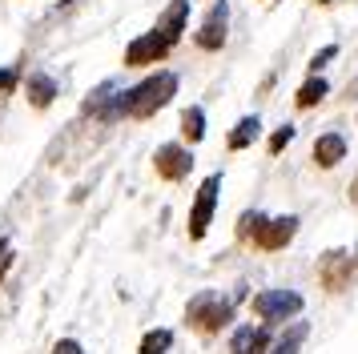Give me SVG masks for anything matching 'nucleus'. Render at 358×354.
Masks as SVG:
<instances>
[{"instance_id":"20e7f679","label":"nucleus","mask_w":358,"mask_h":354,"mask_svg":"<svg viewBox=\"0 0 358 354\" xmlns=\"http://www.w3.org/2000/svg\"><path fill=\"white\" fill-rule=\"evenodd\" d=\"M254 310H258L266 322L294 318V314L302 310V294H294V290H266V294L254 298Z\"/></svg>"},{"instance_id":"f257e3e1","label":"nucleus","mask_w":358,"mask_h":354,"mask_svg":"<svg viewBox=\"0 0 358 354\" xmlns=\"http://www.w3.org/2000/svg\"><path fill=\"white\" fill-rule=\"evenodd\" d=\"M173 93H178V77H173V73H153V77H145L141 85L125 89V93H121V105H125L129 117H149V113H157L162 105H169Z\"/></svg>"},{"instance_id":"6ab92c4d","label":"nucleus","mask_w":358,"mask_h":354,"mask_svg":"<svg viewBox=\"0 0 358 354\" xmlns=\"http://www.w3.org/2000/svg\"><path fill=\"white\" fill-rule=\"evenodd\" d=\"M334 57H338V45H326V48H318V52H314V61H310V69H314V73H322L326 64L334 61Z\"/></svg>"},{"instance_id":"39448f33","label":"nucleus","mask_w":358,"mask_h":354,"mask_svg":"<svg viewBox=\"0 0 358 354\" xmlns=\"http://www.w3.org/2000/svg\"><path fill=\"white\" fill-rule=\"evenodd\" d=\"M169 48H173V45H169L162 32L153 29V32H145V36L129 41V48H125V64H129V69H141V64L165 61V57H169Z\"/></svg>"},{"instance_id":"ddd939ff","label":"nucleus","mask_w":358,"mask_h":354,"mask_svg":"<svg viewBox=\"0 0 358 354\" xmlns=\"http://www.w3.org/2000/svg\"><path fill=\"white\" fill-rule=\"evenodd\" d=\"M326 93H330V85L314 73V77L298 89V97H294V101H298V109H314V105H322V101H326Z\"/></svg>"},{"instance_id":"dca6fc26","label":"nucleus","mask_w":358,"mask_h":354,"mask_svg":"<svg viewBox=\"0 0 358 354\" xmlns=\"http://www.w3.org/2000/svg\"><path fill=\"white\" fill-rule=\"evenodd\" d=\"M306 334H310L306 322H294L290 330H286V334H282V338L274 342V351H270V354H298V346L306 342Z\"/></svg>"},{"instance_id":"9d476101","label":"nucleus","mask_w":358,"mask_h":354,"mask_svg":"<svg viewBox=\"0 0 358 354\" xmlns=\"http://www.w3.org/2000/svg\"><path fill=\"white\" fill-rule=\"evenodd\" d=\"M266 346H270V330H262V326H238L229 338L234 354H262Z\"/></svg>"},{"instance_id":"aec40b11","label":"nucleus","mask_w":358,"mask_h":354,"mask_svg":"<svg viewBox=\"0 0 358 354\" xmlns=\"http://www.w3.org/2000/svg\"><path fill=\"white\" fill-rule=\"evenodd\" d=\"M17 80H20L17 69H0V93H13V89H17Z\"/></svg>"},{"instance_id":"f3484780","label":"nucleus","mask_w":358,"mask_h":354,"mask_svg":"<svg viewBox=\"0 0 358 354\" xmlns=\"http://www.w3.org/2000/svg\"><path fill=\"white\" fill-rule=\"evenodd\" d=\"M173 346V334L169 330H149L145 338H141V354H165Z\"/></svg>"},{"instance_id":"4be33fe9","label":"nucleus","mask_w":358,"mask_h":354,"mask_svg":"<svg viewBox=\"0 0 358 354\" xmlns=\"http://www.w3.org/2000/svg\"><path fill=\"white\" fill-rule=\"evenodd\" d=\"M8 266V246H0V270Z\"/></svg>"},{"instance_id":"2eb2a0df","label":"nucleus","mask_w":358,"mask_h":354,"mask_svg":"<svg viewBox=\"0 0 358 354\" xmlns=\"http://www.w3.org/2000/svg\"><path fill=\"white\" fill-rule=\"evenodd\" d=\"M181 133H185V141H201L206 137V109L201 105H189L181 113Z\"/></svg>"},{"instance_id":"5701e85b","label":"nucleus","mask_w":358,"mask_h":354,"mask_svg":"<svg viewBox=\"0 0 358 354\" xmlns=\"http://www.w3.org/2000/svg\"><path fill=\"white\" fill-rule=\"evenodd\" d=\"M314 4H330V0H314Z\"/></svg>"},{"instance_id":"a211bd4d","label":"nucleus","mask_w":358,"mask_h":354,"mask_svg":"<svg viewBox=\"0 0 358 354\" xmlns=\"http://www.w3.org/2000/svg\"><path fill=\"white\" fill-rule=\"evenodd\" d=\"M290 141H294V125H282V129L274 133V137H270V153L278 157V153H282V149H286Z\"/></svg>"},{"instance_id":"f03ea898","label":"nucleus","mask_w":358,"mask_h":354,"mask_svg":"<svg viewBox=\"0 0 358 354\" xmlns=\"http://www.w3.org/2000/svg\"><path fill=\"white\" fill-rule=\"evenodd\" d=\"M234 318V302H226V298H217V294H197L194 302H189V326L194 330H206V334H213V330H222L226 322Z\"/></svg>"},{"instance_id":"423d86ee","label":"nucleus","mask_w":358,"mask_h":354,"mask_svg":"<svg viewBox=\"0 0 358 354\" xmlns=\"http://www.w3.org/2000/svg\"><path fill=\"white\" fill-rule=\"evenodd\" d=\"M153 161H157V174L165 181H181V177H189V169H194V153L181 149V145H162Z\"/></svg>"},{"instance_id":"1a4fd4ad","label":"nucleus","mask_w":358,"mask_h":354,"mask_svg":"<svg viewBox=\"0 0 358 354\" xmlns=\"http://www.w3.org/2000/svg\"><path fill=\"white\" fill-rule=\"evenodd\" d=\"M185 20H189V4H185V0H173L162 13V20H157V32H162L169 45H178L181 32H185Z\"/></svg>"},{"instance_id":"0eeeda50","label":"nucleus","mask_w":358,"mask_h":354,"mask_svg":"<svg viewBox=\"0 0 358 354\" xmlns=\"http://www.w3.org/2000/svg\"><path fill=\"white\" fill-rule=\"evenodd\" d=\"M226 20H229V8H226V0H217V4H213V13L206 16V24L197 29V48L213 52V48L226 45Z\"/></svg>"},{"instance_id":"412c9836","label":"nucleus","mask_w":358,"mask_h":354,"mask_svg":"<svg viewBox=\"0 0 358 354\" xmlns=\"http://www.w3.org/2000/svg\"><path fill=\"white\" fill-rule=\"evenodd\" d=\"M52 354H81V342L65 338V342H57V346H52Z\"/></svg>"},{"instance_id":"4468645a","label":"nucleus","mask_w":358,"mask_h":354,"mask_svg":"<svg viewBox=\"0 0 358 354\" xmlns=\"http://www.w3.org/2000/svg\"><path fill=\"white\" fill-rule=\"evenodd\" d=\"M258 117H242V121H238V125L229 129V137H226V145L229 149H245V145H254L258 141Z\"/></svg>"},{"instance_id":"f8f14e48","label":"nucleus","mask_w":358,"mask_h":354,"mask_svg":"<svg viewBox=\"0 0 358 354\" xmlns=\"http://www.w3.org/2000/svg\"><path fill=\"white\" fill-rule=\"evenodd\" d=\"M24 93H29V105L33 109H49L52 101H57V80L45 77V73H33L29 85H24Z\"/></svg>"},{"instance_id":"7ed1b4c3","label":"nucleus","mask_w":358,"mask_h":354,"mask_svg":"<svg viewBox=\"0 0 358 354\" xmlns=\"http://www.w3.org/2000/svg\"><path fill=\"white\" fill-rule=\"evenodd\" d=\"M217 190H222V177H217V174L206 177V185L197 190L194 209H189V238H194V241H201V238H206V229H210L213 209H217Z\"/></svg>"},{"instance_id":"9b49d317","label":"nucleus","mask_w":358,"mask_h":354,"mask_svg":"<svg viewBox=\"0 0 358 354\" xmlns=\"http://www.w3.org/2000/svg\"><path fill=\"white\" fill-rule=\"evenodd\" d=\"M342 157H346V137H342V133H322V137L314 141V161H318L322 169H334Z\"/></svg>"},{"instance_id":"6e6552de","label":"nucleus","mask_w":358,"mask_h":354,"mask_svg":"<svg viewBox=\"0 0 358 354\" xmlns=\"http://www.w3.org/2000/svg\"><path fill=\"white\" fill-rule=\"evenodd\" d=\"M294 229H298V218H274V222H258V246L262 250H282L286 241L294 238Z\"/></svg>"}]
</instances>
